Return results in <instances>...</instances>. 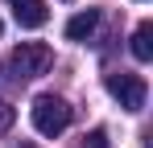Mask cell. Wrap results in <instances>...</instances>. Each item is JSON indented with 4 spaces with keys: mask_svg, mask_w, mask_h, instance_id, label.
<instances>
[{
    "mask_svg": "<svg viewBox=\"0 0 153 148\" xmlns=\"http://www.w3.org/2000/svg\"><path fill=\"white\" fill-rule=\"evenodd\" d=\"M13 119H17V111H13V107H8V103L0 99V136H4V132L13 127Z\"/></svg>",
    "mask_w": 153,
    "mask_h": 148,
    "instance_id": "7",
    "label": "cell"
},
{
    "mask_svg": "<svg viewBox=\"0 0 153 148\" xmlns=\"http://www.w3.org/2000/svg\"><path fill=\"white\" fill-rule=\"evenodd\" d=\"M8 8H13V17H17L21 29H42V25L50 21L46 0H8Z\"/></svg>",
    "mask_w": 153,
    "mask_h": 148,
    "instance_id": "4",
    "label": "cell"
},
{
    "mask_svg": "<svg viewBox=\"0 0 153 148\" xmlns=\"http://www.w3.org/2000/svg\"><path fill=\"white\" fill-rule=\"evenodd\" d=\"M132 58H137V62H149L153 58V25L149 21H141L137 33H132Z\"/></svg>",
    "mask_w": 153,
    "mask_h": 148,
    "instance_id": "6",
    "label": "cell"
},
{
    "mask_svg": "<svg viewBox=\"0 0 153 148\" xmlns=\"http://www.w3.org/2000/svg\"><path fill=\"white\" fill-rule=\"evenodd\" d=\"M29 119H33V127L42 132V136H62L66 127H71V103L62 95H37L33 99V107H29Z\"/></svg>",
    "mask_w": 153,
    "mask_h": 148,
    "instance_id": "1",
    "label": "cell"
},
{
    "mask_svg": "<svg viewBox=\"0 0 153 148\" xmlns=\"http://www.w3.org/2000/svg\"><path fill=\"white\" fill-rule=\"evenodd\" d=\"M95 25H100V8H83V12H75V17L66 21V37H71V41H83V37L95 33Z\"/></svg>",
    "mask_w": 153,
    "mask_h": 148,
    "instance_id": "5",
    "label": "cell"
},
{
    "mask_svg": "<svg viewBox=\"0 0 153 148\" xmlns=\"http://www.w3.org/2000/svg\"><path fill=\"white\" fill-rule=\"evenodd\" d=\"M103 86H108V95L116 99L124 111H141V107H145V95H149L145 78H141V74H124V70L108 74V78H103Z\"/></svg>",
    "mask_w": 153,
    "mask_h": 148,
    "instance_id": "3",
    "label": "cell"
},
{
    "mask_svg": "<svg viewBox=\"0 0 153 148\" xmlns=\"http://www.w3.org/2000/svg\"><path fill=\"white\" fill-rule=\"evenodd\" d=\"M50 62H54V49L46 45V41H21V45L13 49V58H8L17 82H29V78L46 74V70H50Z\"/></svg>",
    "mask_w": 153,
    "mask_h": 148,
    "instance_id": "2",
    "label": "cell"
},
{
    "mask_svg": "<svg viewBox=\"0 0 153 148\" xmlns=\"http://www.w3.org/2000/svg\"><path fill=\"white\" fill-rule=\"evenodd\" d=\"M0 29H4V25H0Z\"/></svg>",
    "mask_w": 153,
    "mask_h": 148,
    "instance_id": "9",
    "label": "cell"
},
{
    "mask_svg": "<svg viewBox=\"0 0 153 148\" xmlns=\"http://www.w3.org/2000/svg\"><path fill=\"white\" fill-rule=\"evenodd\" d=\"M87 140H91V148H108V136H103V132H91Z\"/></svg>",
    "mask_w": 153,
    "mask_h": 148,
    "instance_id": "8",
    "label": "cell"
}]
</instances>
